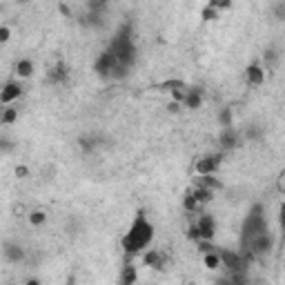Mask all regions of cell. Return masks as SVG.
I'll return each instance as SVG.
<instances>
[{
  "mask_svg": "<svg viewBox=\"0 0 285 285\" xmlns=\"http://www.w3.org/2000/svg\"><path fill=\"white\" fill-rule=\"evenodd\" d=\"M151 239H154V225L145 216V212H139L134 223L127 230V234L123 236V250H125V254H132V256L141 254L151 243Z\"/></svg>",
  "mask_w": 285,
  "mask_h": 285,
  "instance_id": "obj_1",
  "label": "cell"
},
{
  "mask_svg": "<svg viewBox=\"0 0 285 285\" xmlns=\"http://www.w3.org/2000/svg\"><path fill=\"white\" fill-rule=\"evenodd\" d=\"M268 230V218H265V210L261 203H256V205L250 207L248 216H245L243 221V227H241V248H248L250 241L254 239L256 234H261V232Z\"/></svg>",
  "mask_w": 285,
  "mask_h": 285,
  "instance_id": "obj_2",
  "label": "cell"
},
{
  "mask_svg": "<svg viewBox=\"0 0 285 285\" xmlns=\"http://www.w3.org/2000/svg\"><path fill=\"white\" fill-rule=\"evenodd\" d=\"M109 51H112L114 56H116V60L121 65H127V67L132 69V65L136 63V45H134V38H123V36H114L112 42H109L107 47Z\"/></svg>",
  "mask_w": 285,
  "mask_h": 285,
  "instance_id": "obj_3",
  "label": "cell"
},
{
  "mask_svg": "<svg viewBox=\"0 0 285 285\" xmlns=\"http://www.w3.org/2000/svg\"><path fill=\"white\" fill-rule=\"evenodd\" d=\"M245 250H250L254 256H268L270 252L274 250V234L270 230H265V232H261V234H256L254 239L250 241V245Z\"/></svg>",
  "mask_w": 285,
  "mask_h": 285,
  "instance_id": "obj_4",
  "label": "cell"
},
{
  "mask_svg": "<svg viewBox=\"0 0 285 285\" xmlns=\"http://www.w3.org/2000/svg\"><path fill=\"white\" fill-rule=\"evenodd\" d=\"M223 158H225V151H218V154H207V156H203V158H198L196 165H194V172H196V176L216 174V169L221 167Z\"/></svg>",
  "mask_w": 285,
  "mask_h": 285,
  "instance_id": "obj_5",
  "label": "cell"
},
{
  "mask_svg": "<svg viewBox=\"0 0 285 285\" xmlns=\"http://www.w3.org/2000/svg\"><path fill=\"white\" fill-rule=\"evenodd\" d=\"M218 256H221V268H225L227 272H236V270H245V263H243V256H241V252L225 250V248H218Z\"/></svg>",
  "mask_w": 285,
  "mask_h": 285,
  "instance_id": "obj_6",
  "label": "cell"
},
{
  "mask_svg": "<svg viewBox=\"0 0 285 285\" xmlns=\"http://www.w3.org/2000/svg\"><path fill=\"white\" fill-rule=\"evenodd\" d=\"M116 63H118L116 56H114L109 49H105V51L98 54L96 60H94V71H96V76H101V78H109V74H112V69Z\"/></svg>",
  "mask_w": 285,
  "mask_h": 285,
  "instance_id": "obj_7",
  "label": "cell"
},
{
  "mask_svg": "<svg viewBox=\"0 0 285 285\" xmlns=\"http://www.w3.org/2000/svg\"><path fill=\"white\" fill-rule=\"evenodd\" d=\"M218 145H221V151H232L236 147H241V136L234 127H223L221 136H218Z\"/></svg>",
  "mask_w": 285,
  "mask_h": 285,
  "instance_id": "obj_8",
  "label": "cell"
},
{
  "mask_svg": "<svg viewBox=\"0 0 285 285\" xmlns=\"http://www.w3.org/2000/svg\"><path fill=\"white\" fill-rule=\"evenodd\" d=\"M194 225L198 227L201 239L214 241V234H216V221H214V216H210V214H201V216L194 221Z\"/></svg>",
  "mask_w": 285,
  "mask_h": 285,
  "instance_id": "obj_9",
  "label": "cell"
},
{
  "mask_svg": "<svg viewBox=\"0 0 285 285\" xmlns=\"http://www.w3.org/2000/svg\"><path fill=\"white\" fill-rule=\"evenodd\" d=\"M2 256L9 261V263H22L25 256H27V252L20 243H16V241H4L2 243Z\"/></svg>",
  "mask_w": 285,
  "mask_h": 285,
  "instance_id": "obj_10",
  "label": "cell"
},
{
  "mask_svg": "<svg viewBox=\"0 0 285 285\" xmlns=\"http://www.w3.org/2000/svg\"><path fill=\"white\" fill-rule=\"evenodd\" d=\"M22 94V87L20 83H16V80H9V83H4L2 87H0V105H11L13 101H18Z\"/></svg>",
  "mask_w": 285,
  "mask_h": 285,
  "instance_id": "obj_11",
  "label": "cell"
},
{
  "mask_svg": "<svg viewBox=\"0 0 285 285\" xmlns=\"http://www.w3.org/2000/svg\"><path fill=\"white\" fill-rule=\"evenodd\" d=\"M67 78H69V69L65 63H56L49 69V74H47V83H51V85H63V83H67Z\"/></svg>",
  "mask_w": 285,
  "mask_h": 285,
  "instance_id": "obj_12",
  "label": "cell"
},
{
  "mask_svg": "<svg viewBox=\"0 0 285 285\" xmlns=\"http://www.w3.org/2000/svg\"><path fill=\"white\" fill-rule=\"evenodd\" d=\"M201 105H203V89H201V87H187V89H185L183 107H187V109H198Z\"/></svg>",
  "mask_w": 285,
  "mask_h": 285,
  "instance_id": "obj_13",
  "label": "cell"
},
{
  "mask_svg": "<svg viewBox=\"0 0 285 285\" xmlns=\"http://www.w3.org/2000/svg\"><path fill=\"white\" fill-rule=\"evenodd\" d=\"M245 80H248V85H252V87H259V85L265 83V69L259 63H252L245 69Z\"/></svg>",
  "mask_w": 285,
  "mask_h": 285,
  "instance_id": "obj_14",
  "label": "cell"
},
{
  "mask_svg": "<svg viewBox=\"0 0 285 285\" xmlns=\"http://www.w3.org/2000/svg\"><path fill=\"white\" fill-rule=\"evenodd\" d=\"M78 145L85 154H92L98 145H105V139H103V136H96V134H83L78 139Z\"/></svg>",
  "mask_w": 285,
  "mask_h": 285,
  "instance_id": "obj_15",
  "label": "cell"
},
{
  "mask_svg": "<svg viewBox=\"0 0 285 285\" xmlns=\"http://www.w3.org/2000/svg\"><path fill=\"white\" fill-rule=\"evenodd\" d=\"M142 265H145V268H154V270H163L165 256L160 254L158 250H149L142 254Z\"/></svg>",
  "mask_w": 285,
  "mask_h": 285,
  "instance_id": "obj_16",
  "label": "cell"
},
{
  "mask_svg": "<svg viewBox=\"0 0 285 285\" xmlns=\"http://www.w3.org/2000/svg\"><path fill=\"white\" fill-rule=\"evenodd\" d=\"M83 22L85 27H89V29H103L105 27V13H96V11H87L83 16Z\"/></svg>",
  "mask_w": 285,
  "mask_h": 285,
  "instance_id": "obj_17",
  "label": "cell"
},
{
  "mask_svg": "<svg viewBox=\"0 0 285 285\" xmlns=\"http://www.w3.org/2000/svg\"><path fill=\"white\" fill-rule=\"evenodd\" d=\"M263 63L268 69H277L279 63H281V51H279L277 47H268V49L263 51Z\"/></svg>",
  "mask_w": 285,
  "mask_h": 285,
  "instance_id": "obj_18",
  "label": "cell"
},
{
  "mask_svg": "<svg viewBox=\"0 0 285 285\" xmlns=\"http://www.w3.org/2000/svg\"><path fill=\"white\" fill-rule=\"evenodd\" d=\"M196 185L212 189V192H221V189H223V183H221V180H218L216 176H214V174H205V176H198V178H196Z\"/></svg>",
  "mask_w": 285,
  "mask_h": 285,
  "instance_id": "obj_19",
  "label": "cell"
},
{
  "mask_svg": "<svg viewBox=\"0 0 285 285\" xmlns=\"http://www.w3.org/2000/svg\"><path fill=\"white\" fill-rule=\"evenodd\" d=\"M189 194H192V196L196 198V203H198V205H205V203H210V201H212V198H214V194H216V192H212V189H207V187H201V185H196V187H194Z\"/></svg>",
  "mask_w": 285,
  "mask_h": 285,
  "instance_id": "obj_20",
  "label": "cell"
},
{
  "mask_svg": "<svg viewBox=\"0 0 285 285\" xmlns=\"http://www.w3.org/2000/svg\"><path fill=\"white\" fill-rule=\"evenodd\" d=\"M13 69H16V74L20 76V78H29V76L34 74V63H31L29 58H22V60H18Z\"/></svg>",
  "mask_w": 285,
  "mask_h": 285,
  "instance_id": "obj_21",
  "label": "cell"
},
{
  "mask_svg": "<svg viewBox=\"0 0 285 285\" xmlns=\"http://www.w3.org/2000/svg\"><path fill=\"white\" fill-rule=\"evenodd\" d=\"M18 121V109L4 105L2 112H0V125H11V123Z\"/></svg>",
  "mask_w": 285,
  "mask_h": 285,
  "instance_id": "obj_22",
  "label": "cell"
},
{
  "mask_svg": "<svg viewBox=\"0 0 285 285\" xmlns=\"http://www.w3.org/2000/svg\"><path fill=\"white\" fill-rule=\"evenodd\" d=\"M203 263H205L207 270H218L221 268V256H218V248L214 252H205L203 254Z\"/></svg>",
  "mask_w": 285,
  "mask_h": 285,
  "instance_id": "obj_23",
  "label": "cell"
},
{
  "mask_svg": "<svg viewBox=\"0 0 285 285\" xmlns=\"http://www.w3.org/2000/svg\"><path fill=\"white\" fill-rule=\"evenodd\" d=\"M136 281H139V274H136V268L134 265H125L121 272V283L123 285H134Z\"/></svg>",
  "mask_w": 285,
  "mask_h": 285,
  "instance_id": "obj_24",
  "label": "cell"
},
{
  "mask_svg": "<svg viewBox=\"0 0 285 285\" xmlns=\"http://www.w3.org/2000/svg\"><path fill=\"white\" fill-rule=\"evenodd\" d=\"M127 76H130V67H127V65L116 63V65H114V69H112V74H109V78H112V80H123V78H127Z\"/></svg>",
  "mask_w": 285,
  "mask_h": 285,
  "instance_id": "obj_25",
  "label": "cell"
},
{
  "mask_svg": "<svg viewBox=\"0 0 285 285\" xmlns=\"http://www.w3.org/2000/svg\"><path fill=\"white\" fill-rule=\"evenodd\" d=\"M107 7H109V0H87V11L105 13Z\"/></svg>",
  "mask_w": 285,
  "mask_h": 285,
  "instance_id": "obj_26",
  "label": "cell"
},
{
  "mask_svg": "<svg viewBox=\"0 0 285 285\" xmlns=\"http://www.w3.org/2000/svg\"><path fill=\"white\" fill-rule=\"evenodd\" d=\"M232 107H223L221 112H218V125H223V127H230L232 125Z\"/></svg>",
  "mask_w": 285,
  "mask_h": 285,
  "instance_id": "obj_27",
  "label": "cell"
},
{
  "mask_svg": "<svg viewBox=\"0 0 285 285\" xmlns=\"http://www.w3.org/2000/svg\"><path fill=\"white\" fill-rule=\"evenodd\" d=\"M45 221H47V214L42 212V210H31V212H29V223H31L34 227L42 225Z\"/></svg>",
  "mask_w": 285,
  "mask_h": 285,
  "instance_id": "obj_28",
  "label": "cell"
},
{
  "mask_svg": "<svg viewBox=\"0 0 285 285\" xmlns=\"http://www.w3.org/2000/svg\"><path fill=\"white\" fill-rule=\"evenodd\" d=\"M261 136H263V130H261L259 125H250L248 130H245V139H248V141H252V142L261 141Z\"/></svg>",
  "mask_w": 285,
  "mask_h": 285,
  "instance_id": "obj_29",
  "label": "cell"
},
{
  "mask_svg": "<svg viewBox=\"0 0 285 285\" xmlns=\"http://www.w3.org/2000/svg\"><path fill=\"white\" fill-rule=\"evenodd\" d=\"M183 207H185V210H187L189 214H194V212H196L201 205H198V203H196V198H194L192 194L187 192V196H185V201H183Z\"/></svg>",
  "mask_w": 285,
  "mask_h": 285,
  "instance_id": "obj_30",
  "label": "cell"
},
{
  "mask_svg": "<svg viewBox=\"0 0 285 285\" xmlns=\"http://www.w3.org/2000/svg\"><path fill=\"white\" fill-rule=\"evenodd\" d=\"M196 248H198L201 254H205V252H214V250H216V245H214L212 241H207V239H198L196 241Z\"/></svg>",
  "mask_w": 285,
  "mask_h": 285,
  "instance_id": "obj_31",
  "label": "cell"
},
{
  "mask_svg": "<svg viewBox=\"0 0 285 285\" xmlns=\"http://www.w3.org/2000/svg\"><path fill=\"white\" fill-rule=\"evenodd\" d=\"M201 18H203L205 22H212V20H216V18H218V11H216L214 7H210V4H207V7L201 11Z\"/></svg>",
  "mask_w": 285,
  "mask_h": 285,
  "instance_id": "obj_32",
  "label": "cell"
},
{
  "mask_svg": "<svg viewBox=\"0 0 285 285\" xmlns=\"http://www.w3.org/2000/svg\"><path fill=\"white\" fill-rule=\"evenodd\" d=\"M178 87H185L183 80H165V83H160V89H165V92H172V89Z\"/></svg>",
  "mask_w": 285,
  "mask_h": 285,
  "instance_id": "obj_33",
  "label": "cell"
},
{
  "mask_svg": "<svg viewBox=\"0 0 285 285\" xmlns=\"http://www.w3.org/2000/svg\"><path fill=\"white\" fill-rule=\"evenodd\" d=\"M210 7H214L216 11H223V9H230L232 7V0H210Z\"/></svg>",
  "mask_w": 285,
  "mask_h": 285,
  "instance_id": "obj_34",
  "label": "cell"
},
{
  "mask_svg": "<svg viewBox=\"0 0 285 285\" xmlns=\"http://www.w3.org/2000/svg\"><path fill=\"white\" fill-rule=\"evenodd\" d=\"M274 16L277 20H285V0H279L277 7H274Z\"/></svg>",
  "mask_w": 285,
  "mask_h": 285,
  "instance_id": "obj_35",
  "label": "cell"
},
{
  "mask_svg": "<svg viewBox=\"0 0 285 285\" xmlns=\"http://www.w3.org/2000/svg\"><path fill=\"white\" fill-rule=\"evenodd\" d=\"M187 239L189 241H198V239H201V234H198V227L194 225V223L189 225V230H187Z\"/></svg>",
  "mask_w": 285,
  "mask_h": 285,
  "instance_id": "obj_36",
  "label": "cell"
},
{
  "mask_svg": "<svg viewBox=\"0 0 285 285\" xmlns=\"http://www.w3.org/2000/svg\"><path fill=\"white\" fill-rule=\"evenodd\" d=\"M13 149V142L4 136H0V151H11Z\"/></svg>",
  "mask_w": 285,
  "mask_h": 285,
  "instance_id": "obj_37",
  "label": "cell"
},
{
  "mask_svg": "<svg viewBox=\"0 0 285 285\" xmlns=\"http://www.w3.org/2000/svg\"><path fill=\"white\" fill-rule=\"evenodd\" d=\"M9 36H11V29L9 27H0V42H7Z\"/></svg>",
  "mask_w": 285,
  "mask_h": 285,
  "instance_id": "obj_38",
  "label": "cell"
},
{
  "mask_svg": "<svg viewBox=\"0 0 285 285\" xmlns=\"http://www.w3.org/2000/svg\"><path fill=\"white\" fill-rule=\"evenodd\" d=\"M180 107H183V105H180V103L172 101V103H169V105H167V112H169V114H178V112H180Z\"/></svg>",
  "mask_w": 285,
  "mask_h": 285,
  "instance_id": "obj_39",
  "label": "cell"
},
{
  "mask_svg": "<svg viewBox=\"0 0 285 285\" xmlns=\"http://www.w3.org/2000/svg\"><path fill=\"white\" fill-rule=\"evenodd\" d=\"M16 176H18V178H25V176H27V167H25V165L16 167Z\"/></svg>",
  "mask_w": 285,
  "mask_h": 285,
  "instance_id": "obj_40",
  "label": "cell"
},
{
  "mask_svg": "<svg viewBox=\"0 0 285 285\" xmlns=\"http://www.w3.org/2000/svg\"><path fill=\"white\" fill-rule=\"evenodd\" d=\"M20 2H29V0H20Z\"/></svg>",
  "mask_w": 285,
  "mask_h": 285,
  "instance_id": "obj_41",
  "label": "cell"
}]
</instances>
